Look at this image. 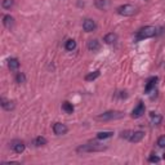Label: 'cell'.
Returning a JSON list of instances; mask_svg holds the SVG:
<instances>
[{
  "mask_svg": "<svg viewBox=\"0 0 165 165\" xmlns=\"http://www.w3.org/2000/svg\"><path fill=\"white\" fill-rule=\"evenodd\" d=\"M103 40H105V43H107V44H112V43H115L118 40V35L114 32H110L103 37Z\"/></svg>",
  "mask_w": 165,
  "mask_h": 165,
  "instance_id": "5bb4252c",
  "label": "cell"
},
{
  "mask_svg": "<svg viewBox=\"0 0 165 165\" xmlns=\"http://www.w3.org/2000/svg\"><path fill=\"white\" fill-rule=\"evenodd\" d=\"M98 76H99V71H94V72H90V74L86 75V76H85V80H86V81H93V80H95Z\"/></svg>",
  "mask_w": 165,
  "mask_h": 165,
  "instance_id": "7402d4cb",
  "label": "cell"
},
{
  "mask_svg": "<svg viewBox=\"0 0 165 165\" xmlns=\"http://www.w3.org/2000/svg\"><path fill=\"white\" fill-rule=\"evenodd\" d=\"M3 23L7 28H12L13 25H14V18L11 17V16H4L3 17Z\"/></svg>",
  "mask_w": 165,
  "mask_h": 165,
  "instance_id": "4fadbf2b",
  "label": "cell"
},
{
  "mask_svg": "<svg viewBox=\"0 0 165 165\" xmlns=\"http://www.w3.org/2000/svg\"><path fill=\"white\" fill-rule=\"evenodd\" d=\"M156 34V28L154 26H146V27H142L141 30L137 32V40H143V39H148V37H152L155 36Z\"/></svg>",
  "mask_w": 165,
  "mask_h": 165,
  "instance_id": "7a4b0ae2",
  "label": "cell"
},
{
  "mask_svg": "<svg viewBox=\"0 0 165 165\" xmlns=\"http://www.w3.org/2000/svg\"><path fill=\"white\" fill-rule=\"evenodd\" d=\"M137 12V8L130 5V4H124L118 8V13L120 16H125V17H129V16H133V14Z\"/></svg>",
  "mask_w": 165,
  "mask_h": 165,
  "instance_id": "277c9868",
  "label": "cell"
},
{
  "mask_svg": "<svg viewBox=\"0 0 165 165\" xmlns=\"http://www.w3.org/2000/svg\"><path fill=\"white\" fill-rule=\"evenodd\" d=\"M62 110L65 111V112H67V114H72L74 112V106H72V103H70V102H63L62 103Z\"/></svg>",
  "mask_w": 165,
  "mask_h": 165,
  "instance_id": "e0dca14e",
  "label": "cell"
},
{
  "mask_svg": "<svg viewBox=\"0 0 165 165\" xmlns=\"http://www.w3.org/2000/svg\"><path fill=\"white\" fill-rule=\"evenodd\" d=\"M82 28L86 31V32H93L95 28H97V25L93 19H85L84 22H82Z\"/></svg>",
  "mask_w": 165,
  "mask_h": 165,
  "instance_id": "8992f818",
  "label": "cell"
},
{
  "mask_svg": "<svg viewBox=\"0 0 165 165\" xmlns=\"http://www.w3.org/2000/svg\"><path fill=\"white\" fill-rule=\"evenodd\" d=\"M150 116H151L152 123H154V124H156V125L161 123V120H163L161 116H160L159 114H155V112H151V114H150Z\"/></svg>",
  "mask_w": 165,
  "mask_h": 165,
  "instance_id": "ffe728a7",
  "label": "cell"
},
{
  "mask_svg": "<svg viewBox=\"0 0 165 165\" xmlns=\"http://www.w3.org/2000/svg\"><path fill=\"white\" fill-rule=\"evenodd\" d=\"M67 130H69V128H67L65 124H62V123H56L54 125H53V132H54V134H57V135L66 134Z\"/></svg>",
  "mask_w": 165,
  "mask_h": 165,
  "instance_id": "5b68a950",
  "label": "cell"
},
{
  "mask_svg": "<svg viewBox=\"0 0 165 165\" xmlns=\"http://www.w3.org/2000/svg\"><path fill=\"white\" fill-rule=\"evenodd\" d=\"M144 110H146V107H144V105L142 103V102H139L137 107H135V108L133 110V112H132V118H134V119L141 118V116H142V115L144 114Z\"/></svg>",
  "mask_w": 165,
  "mask_h": 165,
  "instance_id": "52a82bcc",
  "label": "cell"
},
{
  "mask_svg": "<svg viewBox=\"0 0 165 165\" xmlns=\"http://www.w3.org/2000/svg\"><path fill=\"white\" fill-rule=\"evenodd\" d=\"M124 116L123 112L120 111H107V112L102 114L99 116H97V119L101 120V121H110V120H118V119H121Z\"/></svg>",
  "mask_w": 165,
  "mask_h": 165,
  "instance_id": "3957f363",
  "label": "cell"
},
{
  "mask_svg": "<svg viewBox=\"0 0 165 165\" xmlns=\"http://www.w3.org/2000/svg\"><path fill=\"white\" fill-rule=\"evenodd\" d=\"M148 161L150 163H159L160 161V157H157V156H150L148 157Z\"/></svg>",
  "mask_w": 165,
  "mask_h": 165,
  "instance_id": "4316f807",
  "label": "cell"
},
{
  "mask_svg": "<svg viewBox=\"0 0 165 165\" xmlns=\"http://www.w3.org/2000/svg\"><path fill=\"white\" fill-rule=\"evenodd\" d=\"M2 107L5 111H12L14 110V103L12 101H8L5 98H2Z\"/></svg>",
  "mask_w": 165,
  "mask_h": 165,
  "instance_id": "8fae6325",
  "label": "cell"
},
{
  "mask_svg": "<svg viewBox=\"0 0 165 165\" xmlns=\"http://www.w3.org/2000/svg\"><path fill=\"white\" fill-rule=\"evenodd\" d=\"M143 137H144V133L141 132V130H138V132H133L132 135H130V138H129V142H132V143H138L139 141H142Z\"/></svg>",
  "mask_w": 165,
  "mask_h": 165,
  "instance_id": "ba28073f",
  "label": "cell"
},
{
  "mask_svg": "<svg viewBox=\"0 0 165 165\" xmlns=\"http://www.w3.org/2000/svg\"><path fill=\"white\" fill-rule=\"evenodd\" d=\"M132 130H124V132H121V134H120V137L121 138H125V139H128L129 141V138H130V135H132Z\"/></svg>",
  "mask_w": 165,
  "mask_h": 165,
  "instance_id": "d4e9b609",
  "label": "cell"
},
{
  "mask_svg": "<svg viewBox=\"0 0 165 165\" xmlns=\"http://www.w3.org/2000/svg\"><path fill=\"white\" fill-rule=\"evenodd\" d=\"M157 77L155 76V77H151V79L148 80V82H147V85H146V93H150L154 88H155V85H156V82H157Z\"/></svg>",
  "mask_w": 165,
  "mask_h": 165,
  "instance_id": "7c38bea8",
  "label": "cell"
},
{
  "mask_svg": "<svg viewBox=\"0 0 165 165\" xmlns=\"http://www.w3.org/2000/svg\"><path fill=\"white\" fill-rule=\"evenodd\" d=\"M107 148L106 146H102V144H97V143H88V144H82L76 148V152L79 154H86V152H98V151H105Z\"/></svg>",
  "mask_w": 165,
  "mask_h": 165,
  "instance_id": "6da1fadb",
  "label": "cell"
},
{
  "mask_svg": "<svg viewBox=\"0 0 165 165\" xmlns=\"http://www.w3.org/2000/svg\"><path fill=\"white\" fill-rule=\"evenodd\" d=\"M114 135V132H99L97 133V138L98 139H107Z\"/></svg>",
  "mask_w": 165,
  "mask_h": 165,
  "instance_id": "d6986e66",
  "label": "cell"
},
{
  "mask_svg": "<svg viewBox=\"0 0 165 165\" xmlns=\"http://www.w3.org/2000/svg\"><path fill=\"white\" fill-rule=\"evenodd\" d=\"M94 4L99 9H107L110 7V0H95Z\"/></svg>",
  "mask_w": 165,
  "mask_h": 165,
  "instance_id": "9a60e30c",
  "label": "cell"
},
{
  "mask_svg": "<svg viewBox=\"0 0 165 165\" xmlns=\"http://www.w3.org/2000/svg\"><path fill=\"white\" fill-rule=\"evenodd\" d=\"M16 81L18 84H23V82H26V76L23 72H18L17 76H16Z\"/></svg>",
  "mask_w": 165,
  "mask_h": 165,
  "instance_id": "603a6c76",
  "label": "cell"
},
{
  "mask_svg": "<svg viewBox=\"0 0 165 165\" xmlns=\"http://www.w3.org/2000/svg\"><path fill=\"white\" fill-rule=\"evenodd\" d=\"M88 49L92 52H97L101 49V44L97 39H93V40H89L88 41Z\"/></svg>",
  "mask_w": 165,
  "mask_h": 165,
  "instance_id": "30bf717a",
  "label": "cell"
},
{
  "mask_svg": "<svg viewBox=\"0 0 165 165\" xmlns=\"http://www.w3.org/2000/svg\"><path fill=\"white\" fill-rule=\"evenodd\" d=\"M12 148H13V151H14V152H17V154H22L23 151H25V143L21 142V141L13 142Z\"/></svg>",
  "mask_w": 165,
  "mask_h": 165,
  "instance_id": "9c48e42d",
  "label": "cell"
},
{
  "mask_svg": "<svg viewBox=\"0 0 165 165\" xmlns=\"http://www.w3.org/2000/svg\"><path fill=\"white\" fill-rule=\"evenodd\" d=\"M157 144H159V147H161V148L165 147V135H161V137L157 139Z\"/></svg>",
  "mask_w": 165,
  "mask_h": 165,
  "instance_id": "484cf974",
  "label": "cell"
},
{
  "mask_svg": "<svg viewBox=\"0 0 165 165\" xmlns=\"http://www.w3.org/2000/svg\"><path fill=\"white\" fill-rule=\"evenodd\" d=\"M66 49L67 50H74L75 48H76V41L75 40H72V39H69V40L66 41Z\"/></svg>",
  "mask_w": 165,
  "mask_h": 165,
  "instance_id": "44dd1931",
  "label": "cell"
},
{
  "mask_svg": "<svg viewBox=\"0 0 165 165\" xmlns=\"http://www.w3.org/2000/svg\"><path fill=\"white\" fill-rule=\"evenodd\" d=\"M2 7H3L4 9H11V8L13 7V0H3Z\"/></svg>",
  "mask_w": 165,
  "mask_h": 165,
  "instance_id": "cb8c5ba5",
  "label": "cell"
},
{
  "mask_svg": "<svg viewBox=\"0 0 165 165\" xmlns=\"http://www.w3.org/2000/svg\"><path fill=\"white\" fill-rule=\"evenodd\" d=\"M8 66H9V69L14 71V70H17L19 67V62H18L17 58H11V60L8 61Z\"/></svg>",
  "mask_w": 165,
  "mask_h": 165,
  "instance_id": "ac0fdd59",
  "label": "cell"
},
{
  "mask_svg": "<svg viewBox=\"0 0 165 165\" xmlns=\"http://www.w3.org/2000/svg\"><path fill=\"white\" fill-rule=\"evenodd\" d=\"M34 146L35 147H41V146H45L47 144V139L44 137H36L35 139H34Z\"/></svg>",
  "mask_w": 165,
  "mask_h": 165,
  "instance_id": "2e32d148",
  "label": "cell"
}]
</instances>
